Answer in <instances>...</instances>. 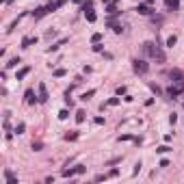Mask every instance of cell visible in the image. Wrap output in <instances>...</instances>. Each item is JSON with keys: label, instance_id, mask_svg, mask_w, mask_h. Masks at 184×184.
<instances>
[{"label": "cell", "instance_id": "obj_1", "mask_svg": "<svg viewBox=\"0 0 184 184\" xmlns=\"http://www.w3.org/2000/svg\"><path fill=\"white\" fill-rule=\"evenodd\" d=\"M83 11H85V17H87V22H95V19H97V15H95V11H93V5H91V2H85Z\"/></svg>", "mask_w": 184, "mask_h": 184}, {"label": "cell", "instance_id": "obj_16", "mask_svg": "<svg viewBox=\"0 0 184 184\" xmlns=\"http://www.w3.org/2000/svg\"><path fill=\"white\" fill-rule=\"evenodd\" d=\"M24 130H26L24 124H17V126H15V132H17V134H24Z\"/></svg>", "mask_w": 184, "mask_h": 184}, {"label": "cell", "instance_id": "obj_26", "mask_svg": "<svg viewBox=\"0 0 184 184\" xmlns=\"http://www.w3.org/2000/svg\"><path fill=\"white\" fill-rule=\"evenodd\" d=\"M102 2H106V5H111V0H102Z\"/></svg>", "mask_w": 184, "mask_h": 184}, {"label": "cell", "instance_id": "obj_22", "mask_svg": "<svg viewBox=\"0 0 184 184\" xmlns=\"http://www.w3.org/2000/svg\"><path fill=\"white\" fill-rule=\"evenodd\" d=\"M67 117H69L67 111H61V113H58V119H67Z\"/></svg>", "mask_w": 184, "mask_h": 184}, {"label": "cell", "instance_id": "obj_12", "mask_svg": "<svg viewBox=\"0 0 184 184\" xmlns=\"http://www.w3.org/2000/svg\"><path fill=\"white\" fill-rule=\"evenodd\" d=\"M65 139H67V141H76V139H78V132H76V130H74V132H67V134H65Z\"/></svg>", "mask_w": 184, "mask_h": 184}, {"label": "cell", "instance_id": "obj_19", "mask_svg": "<svg viewBox=\"0 0 184 184\" xmlns=\"http://www.w3.org/2000/svg\"><path fill=\"white\" fill-rule=\"evenodd\" d=\"M17 63H19V58L15 56V58H11L9 63H7V67H15V65H17Z\"/></svg>", "mask_w": 184, "mask_h": 184}, {"label": "cell", "instance_id": "obj_3", "mask_svg": "<svg viewBox=\"0 0 184 184\" xmlns=\"http://www.w3.org/2000/svg\"><path fill=\"white\" fill-rule=\"evenodd\" d=\"M184 91V80H180L175 87H169V95H180Z\"/></svg>", "mask_w": 184, "mask_h": 184}, {"label": "cell", "instance_id": "obj_24", "mask_svg": "<svg viewBox=\"0 0 184 184\" xmlns=\"http://www.w3.org/2000/svg\"><path fill=\"white\" fill-rule=\"evenodd\" d=\"M54 76H58V78L65 76V69H56V72H54Z\"/></svg>", "mask_w": 184, "mask_h": 184}, {"label": "cell", "instance_id": "obj_6", "mask_svg": "<svg viewBox=\"0 0 184 184\" xmlns=\"http://www.w3.org/2000/svg\"><path fill=\"white\" fill-rule=\"evenodd\" d=\"M37 100H39V97H35V91L28 89V91H26V104H35Z\"/></svg>", "mask_w": 184, "mask_h": 184}, {"label": "cell", "instance_id": "obj_11", "mask_svg": "<svg viewBox=\"0 0 184 184\" xmlns=\"http://www.w3.org/2000/svg\"><path fill=\"white\" fill-rule=\"evenodd\" d=\"M85 115H87L85 111H78L76 113V121H78V124H83V121H85Z\"/></svg>", "mask_w": 184, "mask_h": 184}, {"label": "cell", "instance_id": "obj_9", "mask_svg": "<svg viewBox=\"0 0 184 184\" xmlns=\"http://www.w3.org/2000/svg\"><path fill=\"white\" fill-rule=\"evenodd\" d=\"M5 178H7V182H9V184H17V178H15L11 171H5Z\"/></svg>", "mask_w": 184, "mask_h": 184}, {"label": "cell", "instance_id": "obj_25", "mask_svg": "<svg viewBox=\"0 0 184 184\" xmlns=\"http://www.w3.org/2000/svg\"><path fill=\"white\" fill-rule=\"evenodd\" d=\"M74 2H76V5H85V0H74Z\"/></svg>", "mask_w": 184, "mask_h": 184}, {"label": "cell", "instance_id": "obj_8", "mask_svg": "<svg viewBox=\"0 0 184 184\" xmlns=\"http://www.w3.org/2000/svg\"><path fill=\"white\" fill-rule=\"evenodd\" d=\"M37 41V37H24L22 39V48H30V44H35Z\"/></svg>", "mask_w": 184, "mask_h": 184}, {"label": "cell", "instance_id": "obj_2", "mask_svg": "<svg viewBox=\"0 0 184 184\" xmlns=\"http://www.w3.org/2000/svg\"><path fill=\"white\" fill-rule=\"evenodd\" d=\"M83 171H85V165H76L74 169H65L63 175L65 178H72V175H76V173H83Z\"/></svg>", "mask_w": 184, "mask_h": 184}, {"label": "cell", "instance_id": "obj_10", "mask_svg": "<svg viewBox=\"0 0 184 184\" xmlns=\"http://www.w3.org/2000/svg\"><path fill=\"white\" fill-rule=\"evenodd\" d=\"M28 72H30L28 67H24V69H19V72H17V80H22V78H26V76H28Z\"/></svg>", "mask_w": 184, "mask_h": 184}, {"label": "cell", "instance_id": "obj_14", "mask_svg": "<svg viewBox=\"0 0 184 184\" xmlns=\"http://www.w3.org/2000/svg\"><path fill=\"white\" fill-rule=\"evenodd\" d=\"M91 41H93V44H100V41H102V33H93Z\"/></svg>", "mask_w": 184, "mask_h": 184}, {"label": "cell", "instance_id": "obj_17", "mask_svg": "<svg viewBox=\"0 0 184 184\" xmlns=\"http://www.w3.org/2000/svg\"><path fill=\"white\" fill-rule=\"evenodd\" d=\"M169 150H171L169 145H160V147H158V150H156V152H158V154H167V152H169Z\"/></svg>", "mask_w": 184, "mask_h": 184}, {"label": "cell", "instance_id": "obj_23", "mask_svg": "<svg viewBox=\"0 0 184 184\" xmlns=\"http://www.w3.org/2000/svg\"><path fill=\"white\" fill-rule=\"evenodd\" d=\"M106 11H108V13H111V15H113V13H117V9H115V5H108V9H106Z\"/></svg>", "mask_w": 184, "mask_h": 184}, {"label": "cell", "instance_id": "obj_5", "mask_svg": "<svg viewBox=\"0 0 184 184\" xmlns=\"http://www.w3.org/2000/svg\"><path fill=\"white\" fill-rule=\"evenodd\" d=\"M48 100V91H46V85L39 83V102H46Z\"/></svg>", "mask_w": 184, "mask_h": 184}, {"label": "cell", "instance_id": "obj_15", "mask_svg": "<svg viewBox=\"0 0 184 184\" xmlns=\"http://www.w3.org/2000/svg\"><path fill=\"white\" fill-rule=\"evenodd\" d=\"M169 9H178V0H165Z\"/></svg>", "mask_w": 184, "mask_h": 184}, {"label": "cell", "instance_id": "obj_21", "mask_svg": "<svg viewBox=\"0 0 184 184\" xmlns=\"http://www.w3.org/2000/svg\"><path fill=\"white\" fill-rule=\"evenodd\" d=\"M117 104H119V97H111L108 100V106H117Z\"/></svg>", "mask_w": 184, "mask_h": 184}, {"label": "cell", "instance_id": "obj_18", "mask_svg": "<svg viewBox=\"0 0 184 184\" xmlns=\"http://www.w3.org/2000/svg\"><path fill=\"white\" fill-rule=\"evenodd\" d=\"M136 11H139V13H143V15H147V13H150V9H147L145 5H139V9H136Z\"/></svg>", "mask_w": 184, "mask_h": 184}, {"label": "cell", "instance_id": "obj_13", "mask_svg": "<svg viewBox=\"0 0 184 184\" xmlns=\"http://www.w3.org/2000/svg\"><path fill=\"white\" fill-rule=\"evenodd\" d=\"M175 41H178V39H175V35H171V37L167 39V48H173V46H175Z\"/></svg>", "mask_w": 184, "mask_h": 184}, {"label": "cell", "instance_id": "obj_20", "mask_svg": "<svg viewBox=\"0 0 184 184\" xmlns=\"http://www.w3.org/2000/svg\"><path fill=\"white\" fill-rule=\"evenodd\" d=\"M93 93H95V91H93V89H91V91H87V93H83V97H80V100H85V102H87V100H89V97H91V95H93Z\"/></svg>", "mask_w": 184, "mask_h": 184}, {"label": "cell", "instance_id": "obj_7", "mask_svg": "<svg viewBox=\"0 0 184 184\" xmlns=\"http://www.w3.org/2000/svg\"><path fill=\"white\" fill-rule=\"evenodd\" d=\"M46 13H50V11H48V7H41V9H37V11H33V17H44V15Z\"/></svg>", "mask_w": 184, "mask_h": 184}, {"label": "cell", "instance_id": "obj_4", "mask_svg": "<svg viewBox=\"0 0 184 184\" xmlns=\"http://www.w3.org/2000/svg\"><path fill=\"white\" fill-rule=\"evenodd\" d=\"M134 72L136 74H145L147 72V63H143V61H134Z\"/></svg>", "mask_w": 184, "mask_h": 184}]
</instances>
